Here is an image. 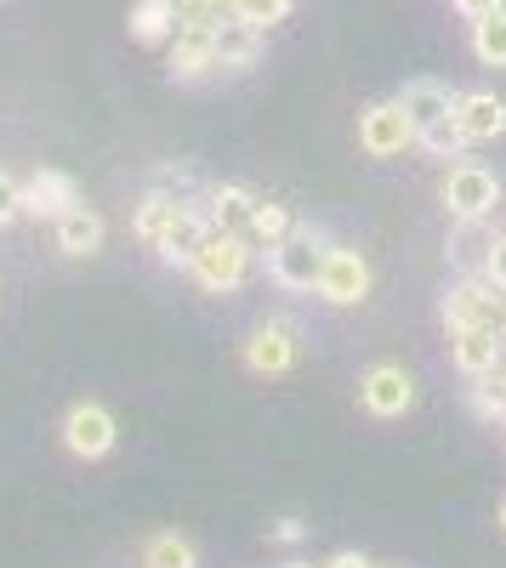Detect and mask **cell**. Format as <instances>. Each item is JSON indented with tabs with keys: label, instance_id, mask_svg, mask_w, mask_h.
<instances>
[{
	"label": "cell",
	"instance_id": "cell-35",
	"mask_svg": "<svg viewBox=\"0 0 506 568\" xmlns=\"http://www.w3.org/2000/svg\"><path fill=\"white\" fill-rule=\"evenodd\" d=\"M500 336H506V329H500Z\"/></svg>",
	"mask_w": 506,
	"mask_h": 568
},
{
	"label": "cell",
	"instance_id": "cell-22",
	"mask_svg": "<svg viewBox=\"0 0 506 568\" xmlns=\"http://www.w3.org/2000/svg\"><path fill=\"white\" fill-rule=\"evenodd\" d=\"M473 58L489 69H506V7L473 23Z\"/></svg>",
	"mask_w": 506,
	"mask_h": 568
},
{
	"label": "cell",
	"instance_id": "cell-29",
	"mask_svg": "<svg viewBox=\"0 0 506 568\" xmlns=\"http://www.w3.org/2000/svg\"><path fill=\"white\" fill-rule=\"evenodd\" d=\"M449 7H455V12H462L467 23H478V18H489V12H500V7H506V0H449Z\"/></svg>",
	"mask_w": 506,
	"mask_h": 568
},
{
	"label": "cell",
	"instance_id": "cell-6",
	"mask_svg": "<svg viewBox=\"0 0 506 568\" xmlns=\"http://www.w3.org/2000/svg\"><path fill=\"white\" fill-rule=\"evenodd\" d=\"M444 205H449V216H462V222L489 216L500 205V176L484 171V165H455L444 176Z\"/></svg>",
	"mask_w": 506,
	"mask_h": 568
},
{
	"label": "cell",
	"instance_id": "cell-10",
	"mask_svg": "<svg viewBox=\"0 0 506 568\" xmlns=\"http://www.w3.org/2000/svg\"><path fill=\"white\" fill-rule=\"evenodd\" d=\"M69 205H80V187H74L69 171H34V176L23 182V216L58 222Z\"/></svg>",
	"mask_w": 506,
	"mask_h": 568
},
{
	"label": "cell",
	"instance_id": "cell-19",
	"mask_svg": "<svg viewBox=\"0 0 506 568\" xmlns=\"http://www.w3.org/2000/svg\"><path fill=\"white\" fill-rule=\"evenodd\" d=\"M176 29H182V23H176L171 0H136V7H131V40H136V45H165Z\"/></svg>",
	"mask_w": 506,
	"mask_h": 568
},
{
	"label": "cell",
	"instance_id": "cell-18",
	"mask_svg": "<svg viewBox=\"0 0 506 568\" xmlns=\"http://www.w3.org/2000/svg\"><path fill=\"white\" fill-rule=\"evenodd\" d=\"M251 211H256V194H251V187H240V182L211 187V227L245 233V227H251Z\"/></svg>",
	"mask_w": 506,
	"mask_h": 568
},
{
	"label": "cell",
	"instance_id": "cell-2",
	"mask_svg": "<svg viewBox=\"0 0 506 568\" xmlns=\"http://www.w3.org/2000/svg\"><path fill=\"white\" fill-rule=\"evenodd\" d=\"M245 267H251V240H245V233L211 227V240L200 245V256H194L189 273L200 278V291H240Z\"/></svg>",
	"mask_w": 506,
	"mask_h": 568
},
{
	"label": "cell",
	"instance_id": "cell-32",
	"mask_svg": "<svg viewBox=\"0 0 506 568\" xmlns=\"http://www.w3.org/2000/svg\"><path fill=\"white\" fill-rule=\"evenodd\" d=\"M234 7H240V0H211V12H216V23H222L227 12H234Z\"/></svg>",
	"mask_w": 506,
	"mask_h": 568
},
{
	"label": "cell",
	"instance_id": "cell-4",
	"mask_svg": "<svg viewBox=\"0 0 506 568\" xmlns=\"http://www.w3.org/2000/svg\"><path fill=\"white\" fill-rule=\"evenodd\" d=\"M444 324H449V329H467V324L506 329V291H500L489 273H484V278H462V284L444 296Z\"/></svg>",
	"mask_w": 506,
	"mask_h": 568
},
{
	"label": "cell",
	"instance_id": "cell-8",
	"mask_svg": "<svg viewBox=\"0 0 506 568\" xmlns=\"http://www.w3.org/2000/svg\"><path fill=\"white\" fill-rule=\"evenodd\" d=\"M358 404L382 420H393L416 404V382H409L404 364H376V369H364V382H358Z\"/></svg>",
	"mask_w": 506,
	"mask_h": 568
},
{
	"label": "cell",
	"instance_id": "cell-31",
	"mask_svg": "<svg viewBox=\"0 0 506 568\" xmlns=\"http://www.w3.org/2000/svg\"><path fill=\"white\" fill-rule=\"evenodd\" d=\"M325 568H376V562L364 557V551H336V557H331Z\"/></svg>",
	"mask_w": 506,
	"mask_h": 568
},
{
	"label": "cell",
	"instance_id": "cell-11",
	"mask_svg": "<svg viewBox=\"0 0 506 568\" xmlns=\"http://www.w3.org/2000/svg\"><path fill=\"white\" fill-rule=\"evenodd\" d=\"M216 74V29H176L171 34V80Z\"/></svg>",
	"mask_w": 506,
	"mask_h": 568
},
{
	"label": "cell",
	"instance_id": "cell-12",
	"mask_svg": "<svg viewBox=\"0 0 506 568\" xmlns=\"http://www.w3.org/2000/svg\"><path fill=\"white\" fill-rule=\"evenodd\" d=\"M211 240V222L200 216V211H189L182 205L176 211V222L165 227V240L154 245V256L165 262V267H194V256H200V245Z\"/></svg>",
	"mask_w": 506,
	"mask_h": 568
},
{
	"label": "cell",
	"instance_id": "cell-14",
	"mask_svg": "<svg viewBox=\"0 0 506 568\" xmlns=\"http://www.w3.org/2000/svg\"><path fill=\"white\" fill-rule=\"evenodd\" d=\"M455 125H462L467 142H495L506 131V103L495 91H467V98L455 103Z\"/></svg>",
	"mask_w": 506,
	"mask_h": 568
},
{
	"label": "cell",
	"instance_id": "cell-3",
	"mask_svg": "<svg viewBox=\"0 0 506 568\" xmlns=\"http://www.w3.org/2000/svg\"><path fill=\"white\" fill-rule=\"evenodd\" d=\"M416 120L404 114V103L393 98V103H371L358 114V149L371 154V160H393V154H404V149H416Z\"/></svg>",
	"mask_w": 506,
	"mask_h": 568
},
{
	"label": "cell",
	"instance_id": "cell-1",
	"mask_svg": "<svg viewBox=\"0 0 506 568\" xmlns=\"http://www.w3.org/2000/svg\"><path fill=\"white\" fill-rule=\"evenodd\" d=\"M325 240H313V227H291L280 245L267 251V273L280 291H318V273H325Z\"/></svg>",
	"mask_w": 506,
	"mask_h": 568
},
{
	"label": "cell",
	"instance_id": "cell-7",
	"mask_svg": "<svg viewBox=\"0 0 506 568\" xmlns=\"http://www.w3.org/2000/svg\"><path fill=\"white\" fill-rule=\"evenodd\" d=\"M114 438H120V426L103 404H74L63 415V449L80 455V460H103L114 449Z\"/></svg>",
	"mask_w": 506,
	"mask_h": 568
},
{
	"label": "cell",
	"instance_id": "cell-25",
	"mask_svg": "<svg viewBox=\"0 0 506 568\" xmlns=\"http://www.w3.org/2000/svg\"><path fill=\"white\" fill-rule=\"evenodd\" d=\"M416 142H422V149H427L433 160H455V154H462V149H467V136H462V125H455V114H444V120H433V125H427V131H422Z\"/></svg>",
	"mask_w": 506,
	"mask_h": 568
},
{
	"label": "cell",
	"instance_id": "cell-23",
	"mask_svg": "<svg viewBox=\"0 0 506 568\" xmlns=\"http://www.w3.org/2000/svg\"><path fill=\"white\" fill-rule=\"evenodd\" d=\"M291 227H296V222H291V211H285V205H273V200H256V211H251V227H245V240H251V245H267V251H273V245H280L285 233H291Z\"/></svg>",
	"mask_w": 506,
	"mask_h": 568
},
{
	"label": "cell",
	"instance_id": "cell-28",
	"mask_svg": "<svg viewBox=\"0 0 506 568\" xmlns=\"http://www.w3.org/2000/svg\"><path fill=\"white\" fill-rule=\"evenodd\" d=\"M302 535H307L302 517H273V524H267V540H273V546H296Z\"/></svg>",
	"mask_w": 506,
	"mask_h": 568
},
{
	"label": "cell",
	"instance_id": "cell-21",
	"mask_svg": "<svg viewBox=\"0 0 506 568\" xmlns=\"http://www.w3.org/2000/svg\"><path fill=\"white\" fill-rule=\"evenodd\" d=\"M143 568H200V551L182 535H149L143 540Z\"/></svg>",
	"mask_w": 506,
	"mask_h": 568
},
{
	"label": "cell",
	"instance_id": "cell-26",
	"mask_svg": "<svg viewBox=\"0 0 506 568\" xmlns=\"http://www.w3.org/2000/svg\"><path fill=\"white\" fill-rule=\"evenodd\" d=\"M234 12H240L245 23H256V29H273V23L291 18V0H240Z\"/></svg>",
	"mask_w": 506,
	"mask_h": 568
},
{
	"label": "cell",
	"instance_id": "cell-20",
	"mask_svg": "<svg viewBox=\"0 0 506 568\" xmlns=\"http://www.w3.org/2000/svg\"><path fill=\"white\" fill-rule=\"evenodd\" d=\"M176 211H182V200H171V194H149L143 205H136V222H131V227H136V240L154 251V245L165 240V227L176 222Z\"/></svg>",
	"mask_w": 506,
	"mask_h": 568
},
{
	"label": "cell",
	"instance_id": "cell-9",
	"mask_svg": "<svg viewBox=\"0 0 506 568\" xmlns=\"http://www.w3.org/2000/svg\"><path fill=\"white\" fill-rule=\"evenodd\" d=\"M500 353H506V336L500 329H489V324H467V329H449V358H455V369L467 375H489L495 364H500Z\"/></svg>",
	"mask_w": 506,
	"mask_h": 568
},
{
	"label": "cell",
	"instance_id": "cell-13",
	"mask_svg": "<svg viewBox=\"0 0 506 568\" xmlns=\"http://www.w3.org/2000/svg\"><path fill=\"white\" fill-rule=\"evenodd\" d=\"M245 364L256 375H285L296 364V329L291 324H262L256 336L245 342Z\"/></svg>",
	"mask_w": 506,
	"mask_h": 568
},
{
	"label": "cell",
	"instance_id": "cell-33",
	"mask_svg": "<svg viewBox=\"0 0 506 568\" xmlns=\"http://www.w3.org/2000/svg\"><path fill=\"white\" fill-rule=\"evenodd\" d=\"M285 568H313V562H285ZM318 568H325V562H318Z\"/></svg>",
	"mask_w": 506,
	"mask_h": 568
},
{
	"label": "cell",
	"instance_id": "cell-17",
	"mask_svg": "<svg viewBox=\"0 0 506 568\" xmlns=\"http://www.w3.org/2000/svg\"><path fill=\"white\" fill-rule=\"evenodd\" d=\"M58 251L63 256H98L103 251V216L91 205H69L58 216Z\"/></svg>",
	"mask_w": 506,
	"mask_h": 568
},
{
	"label": "cell",
	"instance_id": "cell-5",
	"mask_svg": "<svg viewBox=\"0 0 506 568\" xmlns=\"http://www.w3.org/2000/svg\"><path fill=\"white\" fill-rule=\"evenodd\" d=\"M371 296V262L347 245H331L325 251V273H318V302L331 307H358Z\"/></svg>",
	"mask_w": 506,
	"mask_h": 568
},
{
	"label": "cell",
	"instance_id": "cell-27",
	"mask_svg": "<svg viewBox=\"0 0 506 568\" xmlns=\"http://www.w3.org/2000/svg\"><path fill=\"white\" fill-rule=\"evenodd\" d=\"M23 216V182L0 171V227H12Z\"/></svg>",
	"mask_w": 506,
	"mask_h": 568
},
{
	"label": "cell",
	"instance_id": "cell-16",
	"mask_svg": "<svg viewBox=\"0 0 506 568\" xmlns=\"http://www.w3.org/2000/svg\"><path fill=\"white\" fill-rule=\"evenodd\" d=\"M398 103H404V114L416 120V131H427L433 120H444V114H455V91L444 85V80H404V91H398Z\"/></svg>",
	"mask_w": 506,
	"mask_h": 568
},
{
	"label": "cell",
	"instance_id": "cell-30",
	"mask_svg": "<svg viewBox=\"0 0 506 568\" xmlns=\"http://www.w3.org/2000/svg\"><path fill=\"white\" fill-rule=\"evenodd\" d=\"M484 273L500 284V291H506V233H500V240L489 245V256H484Z\"/></svg>",
	"mask_w": 506,
	"mask_h": 568
},
{
	"label": "cell",
	"instance_id": "cell-34",
	"mask_svg": "<svg viewBox=\"0 0 506 568\" xmlns=\"http://www.w3.org/2000/svg\"><path fill=\"white\" fill-rule=\"evenodd\" d=\"M500 529H506V500H500Z\"/></svg>",
	"mask_w": 506,
	"mask_h": 568
},
{
	"label": "cell",
	"instance_id": "cell-15",
	"mask_svg": "<svg viewBox=\"0 0 506 568\" xmlns=\"http://www.w3.org/2000/svg\"><path fill=\"white\" fill-rule=\"evenodd\" d=\"M262 58V29L245 23L240 12H227L216 23V69H251Z\"/></svg>",
	"mask_w": 506,
	"mask_h": 568
},
{
	"label": "cell",
	"instance_id": "cell-24",
	"mask_svg": "<svg viewBox=\"0 0 506 568\" xmlns=\"http://www.w3.org/2000/svg\"><path fill=\"white\" fill-rule=\"evenodd\" d=\"M473 409L484 420H506V364H495L489 375H473Z\"/></svg>",
	"mask_w": 506,
	"mask_h": 568
}]
</instances>
